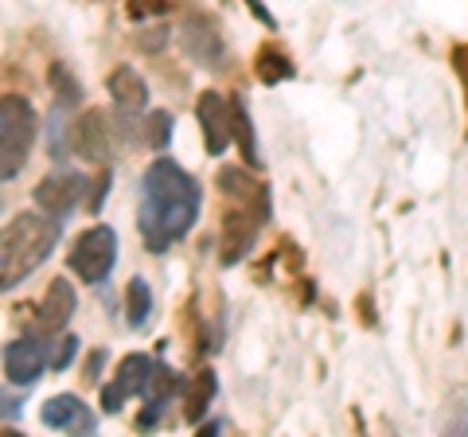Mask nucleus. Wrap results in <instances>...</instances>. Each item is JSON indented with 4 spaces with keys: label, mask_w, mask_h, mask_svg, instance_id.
Segmentation results:
<instances>
[{
    "label": "nucleus",
    "mask_w": 468,
    "mask_h": 437,
    "mask_svg": "<svg viewBox=\"0 0 468 437\" xmlns=\"http://www.w3.org/2000/svg\"><path fill=\"white\" fill-rule=\"evenodd\" d=\"M246 5H250V12H254V16H258L261 24H266V27H273V16H270L266 8H261V0H246Z\"/></svg>",
    "instance_id": "cd10ccee"
},
{
    "label": "nucleus",
    "mask_w": 468,
    "mask_h": 437,
    "mask_svg": "<svg viewBox=\"0 0 468 437\" xmlns=\"http://www.w3.org/2000/svg\"><path fill=\"white\" fill-rule=\"evenodd\" d=\"M43 426L48 430H82V433H94L98 418L86 410V402L79 395H55L43 402Z\"/></svg>",
    "instance_id": "ddd939ff"
},
{
    "label": "nucleus",
    "mask_w": 468,
    "mask_h": 437,
    "mask_svg": "<svg viewBox=\"0 0 468 437\" xmlns=\"http://www.w3.org/2000/svg\"><path fill=\"white\" fill-rule=\"evenodd\" d=\"M144 125H149V144H153L156 153H165V149H168V141H172V113L156 110V113H153V118L144 122Z\"/></svg>",
    "instance_id": "5701e85b"
},
{
    "label": "nucleus",
    "mask_w": 468,
    "mask_h": 437,
    "mask_svg": "<svg viewBox=\"0 0 468 437\" xmlns=\"http://www.w3.org/2000/svg\"><path fill=\"white\" fill-rule=\"evenodd\" d=\"M51 82H55V91H58V106H75V101L82 98V86L70 79V70L63 63L51 67Z\"/></svg>",
    "instance_id": "4be33fe9"
},
{
    "label": "nucleus",
    "mask_w": 468,
    "mask_h": 437,
    "mask_svg": "<svg viewBox=\"0 0 468 437\" xmlns=\"http://www.w3.org/2000/svg\"><path fill=\"white\" fill-rule=\"evenodd\" d=\"M48 368V344L36 340V336H24V340H12L8 352H5V375L12 387H32L36 378Z\"/></svg>",
    "instance_id": "0eeeda50"
},
{
    "label": "nucleus",
    "mask_w": 468,
    "mask_h": 437,
    "mask_svg": "<svg viewBox=\"0 0 468 437\" xmlns=\"http://www.w3.org/2000/svg\"><path fill=\"white\" fill-rule=\"evenodd\" d=\"M199 215V184L176 165L160 156L144 172V199H141V239L153 254L168 250L176 239H184L196 227Z\"/></svg>",
    "instance_id": "f257e3e1"
},
{
    "label": "nucleus",
    "mask_w": 468,
    "mask_h": 437,
    "mask_svg": "<svg viewBox=\"0 0 468 437\" xmlns=\"http://www.w3.org/2000/svg\"><path fill=\"white\" fill-rule=\"evenodd\" d=\"M70 316H75V289H70L67 278H55L48 285V293H43V304H39V325L48 332H58L70 325Z\"/></svg>",
    "instance_id": "2eb2a0df"
},
{
    "label": "nucleus",
    "mask_w": 468,
    "mask_h": 437,
    "mask_svg": "<svg viewBox=\"0 0 468 437\" xmlns=\"http://www.w3.org/2000/svg\"><path fill=\"white\" fill-rule=\"evenodd\" d=\"M180 43H184V51L203 67H223V59H227L223 36H218V27L211 20H203V16H187L184 20Z\"/></svg>",
    "instance_id": "1a4fd4ad"
},
{
    "label": "nucleus",
    "mask_w": 468,
    "mask_h": 437,
    "mask_svg": "<svg viewBox=\"0 0 468 437\" xmlns=\"http://www.w3.org/2000/svg\"><path fill=\"white\" fill-rule=\"evenodd\" d=\"M149 371H153V359L149 356H125L122 363H117L113 383L101 390V410L117 414L129 395H141V387H144V378H149Z\"/></svg>",
    "instance_id": "9d476101"
},
{
    "label": "nucleus",
    "mask_w": 468,
    "mask_h": 437,
    "mask_svg": "<svg viewBox=\"0 0 468 437\" xmlns=\"http://www.w3.org/2000/svg\"><path fill=\"white\" fill-rule=\"evenodd\" d=\"M258 227L261 218L246 208H230L227 218H223V266H234L250 254V246L258 239Z\"/></svg>",
    "instance_id": "f8f14e48"
},
{
    "label": "nucleus",
    "mask_w": 468,
    "mask_h": 437,
    "mask_svg": "<svg viewBox=\"0 0 468 437\" xmlns=\"http://www.w3.org/2000/svg\"><path fill=\"white\" fill-rule=\"evenodd\" d=\"M58 242V218L51 215H36V211H24L16 215L12 223L0 230V293H8L12 285H20L24 278L43 266L51 258Z\"/></svg>",
    "instance_id": "f03ea898"
},
{
    "label": "nucleus",
    "mask_w": 468,
    "mask_h": 437,
    "mask_svg": "<svg viewBox=\"0 0 468 437\" xmlns=\"http://www.w3.org/2000/svg\"><path fill=\"white\" fill-rule=\"evenodd\" d=\"M125 301H129V325L141 328L144 320L153 316V289H149V282H141V278L129 282V289H125Z\"/></svg>",
    "instance_id": "aec40b11"
},
{
    "label": "nucleus",
    "mask_w": 468,
    "mask_h": 437,
    "mask_svg": "<svg viewBox=\"0 0 468 437\" xmlns=\"http://www.w3.org/2000/svg\"><path fill=\"white\" fill-rule=\"evenodd\" d=\"M110 98H113L117 110L141 113L144 106H149V86H144V79L137 75L133 67H117L110 75Z\"/></svg>",
    "instance_id": "dca6fc26"
},
{
    "label": "nucleus",
    "mask_w": 468,
    "mask_h": 437,
    "mask_svg": "<svg viewBox=\"0 0 468 437\" xmlns=\"http://www.w3.org/2000/svg\"><path fill=\"white\" fill-rule=\"evenodd\" d=\"M70 141H75V153L90 165H106L110 160V118L101 110H86L82 118L70 129Z\"/></svg>",
    "instance_id": "9b49d317"
},
{
    "label": "nucleus",
    "mask_w": 468,
    "mask_h": 437,
    "mask_svg": "<svg viewBox=\"0 0 468 437\" xmlns=\"http://www.w3.org/2000/svg\"><path fill=\"white\" fill-rule=\"evenodd\" d=\"M215 390H218V383H215V371H196V378L187 383V395H184V418L187 421H203V414L211 410V402H215Z\"/></svg>",
    "instance_id": "a211bd4d"
},
{
    "label": "nucleus",
    "mask_w": 468,
    "mask_h": 437,
    "mask_svg": "<svg viewBox=\"0 0 468 437\" xmlns=\"http://www.w3.org/2000/svg\"><path fill=\"white\" fill-rule=\"evenodd\" d=\"M168 8H172V0H129V16H133V20L165 16Z\"/></svg>",
    "instance_id": "b1692460"
},
{
    "label": "nucleus",
    "mask_w": 468,
    "mask_h": 437,
    "mask_svg": "<svg viewBox=\"0 0 468 437\" xmlns=\"http://www.w3.org/2000/svg\"><path fill=\"white\" fill-rule=\"evenodd\" d=\"M176 390H180V375H176L172 368H165V363H153V371L141 387V395L149 399V410L141 414V426H153V421L160 418V410H165V402H172Z\"/></svg>",
    "instance_id": "4468645a"
},
{
    "label": "nucleus",
    "mask_w": 468,
    "mask_h": 437,
    "mask_svg": "<svg viewBox=\"0 0 468 437\" xmlns=\"http://www.w3.org/2000/svg\"><path fill=\"white\" fill-rule=\"evenodd\" d=\"M36 129H39V118H36L32 101L20 94L0 98V144H5V149L27 156L36 144Z\"/></svg>",
    "instance_id": "20e7f679"
},
{
    "label": "nucleus",
    "mask_w": 468,
    "mask_h": 437,
    "mask_svg": "<svg viewBox=\"0 0 468 437\" xmlns=\"http://www.w3.org/2000/svg\"><path fill=\"white\" fill-rule=\"evenodd\" d=\"M101 359H106V356H101V352H94L90 359H86V383H98V371H101Z\"/></svg>",
    "instance_id": "a878e982"
},
{
    "label": "nucleus",
    "mask_w": 468,
    "mask_h": 437,
    "mask_svg": "<svg viewBox=\"0 0 468 437\" xmlns=\"http://www.w3.org/2000/svg\"><path fill=\"white\" fill-rule=\"evenodd\" d=\"M196 118H199V129H203V141H207V153L218 156L227 153L230 144V101L218 98L215 91H203L199 101H196Z\"/></svg>",
    "instance_id": "6e6552de"
},
{
    "label": "nucleus",
    "mask_w": 468,
    "mask_h": 437,
    "mask_svg": "<svg viewBox=\"0 0 468 437\" xmlns=\"http://www.w3.org/2000/svg\"><path fill=\"white\" fill-rule=\"evenodd\" d=\"M113 261H117V235H113V227H101V223L82 230L75 250H70V270H75L79 282H86V285L106 282Z\"/></svg>",
    "instance_id": "7ed1b4c3"
},
{
    "label": "nucleus",
    "mask_w": 468,
    "mask_h": 437,
    "mask_svg": "<svg viewBox=\"0 0 468 437\" xmlns=\"http://www.w3.org/2000/svg\"><path fill=\"white\" fill-rule=\"evenodd\" d=\"M24 165H27V156H24V153H12V149H5V144H0V184L16 176Z\"/></svg>",
    "instance_id": "393cba45"
},
{
    "label": "nucleus",
    "mask_w": 468,
    "mask_h": 437,
    "mask_svg": "<svg viewBox=\"0 0 468 437\" xmlns=\"http://www.w3.org/2000/svg\"><path fill=\"white\" fill-rule=\"evenodd\" d=\"M218 192H223L227 199H234V208H246L254 211L261 223L270 218V187L254 180L246 168H218Z\"/></svg>",
    "instance_id": "39448f33"
},
{
    "label": "nucleus",
    "mask_w": 468,
    "mask_h": 437,
    "mask_svg": "<svg viewBox=\"0 0 468 437\" xmlns=\"http://www.w3.org/2000/svg\"><path fill=\"white\" fill-rule=\"evenodd\" d=\"M79 352V336H55L48 340V368L51 371H67L70 359H75Z\"/></svg>",
    "instance_id": "412c9836"
},
{
    "label": "nucleus",
    "mask_w": 468,
    "mask_h": 437,
    "mask_svg": "<svg viewBox=\"0 0 468 437\" xmlns=\"http://www.w3.org/2000/svg\"><path fill=\"white\" fill-rule=\"evenodd\" d=\"M230 133H234V144H239L242 160H246L250 168H258V165H261L258 133H254V122H250V113H246V101H242V98L230 101Z\"/></svg>",
    "instance_id": "f3484780"
},
{
    "label": "nucleus",
    "mask_w": 468,
    "mask_h": 437,
    "mask_svg": "<svg viewBox=\"0 0 468 437\" xmlns=\"http://www.w3.org/2000/svg\"><path fill=\"white\" fill-rule=\"evenodd\" d=\"M141 43H144V48H149V51H156V48H160V43H165V27H156V32H149V36H141Z\"/></svg>",
    "instance_id": "bb28decb"
},
{
    "label": "nucleus",
    "mask_w": 468,
    "mask_h": 437,
    "mask_svg": "<svg viewBox=\"0 0 468 437\" xmlns=\"http://www.w3.org/2000/svg\"><path fill=\"white\" fill-rule=\"evenodd\" d=\"M254 70H258V79L266 82V86H273V82H285V79L297 75V67H292V59H289L285 51H277V48H261V51H258V63H254Z\"/></svg>",
    "instance_id": "6ab92c4d"
},
{
    "label": "nucleus",
    "mask_w": 468,
    "mask_h": 437,
    "mask_svg": "<svg viewBox=\"0 0 468 437\" xmlns=\"http://www.w3.org/2000/svg\"><path fill=\"white\" fill-rule=\"evenodd\" d=\"M36 208L51 218H67L70 211L82 203L86 196V180L82 176H43L36 184Z\"/></svg>",
    "instance_id": "423d86ee"
}]
</instances>
